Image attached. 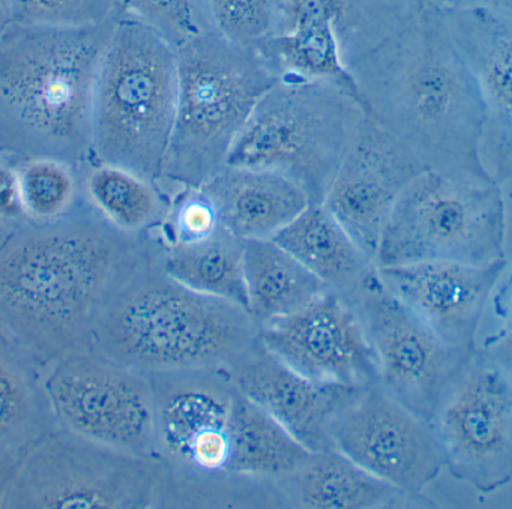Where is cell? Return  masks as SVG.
Masks as SVG:
<instances>
[{
    "label": "cell",
    "instance_id": "obj_37",
    "mask_svg": "<svg viewBox=\"0 0 512 509\" xmlns=\"http://www.w3.org/2000/svg\"><path fill=\"white\" fill-rule=\"evenodd\" d=\"M25 452H14V454L0 457V508H4L5 496H7L8 488L19 470Z\"/></svg>",
    "mask_w": 512,
    "mask_h": 509
},
{
    "label": "cell",
    "instance_id": "obj_6",
    "mask_svg": "<svg viewBox=\"0 0 512 509\" xmlns=\"http://www.w3.org/2000/svg\"><path fill=\"white\" fill-rule=\"evenodd\" d=\"M176 103V50L148 26L116 20L95 83L91 164L122 167L160 187Z\"/></svg>",
    "mask_w": 512,
    "mask_h": 509
},
{
    "label": "cell",
    "instance_id": "obj_35",
    "mask_svg": "<svg viewBox=\"0 0 512 509\" xmlns=\"http://www.w3.org/2000/svg\"><path fill=\"white\" fill-rule=\"evenodd\" d=\"M478 353L512 386V329H502L488 338Z\"/></svg>",
    "mask_w": 512,
    "mask_h": 509
},
{
    "label": "cell",
    "instance_id": "obj_23",
    "mask_svg": "<svg viewBox=\"0 0 512 509\" xmlns=\"http://www.w3.org/2000/svg\"><path fill=\"white\" fill-rule=\"evenodd\" d=\"M272 241L295 257L326 289L352 302L377 269L323 203H311Z\"/></svg>",
    "mask_w": 512,
    "mask_h": 509
},
{
    "label": "cell",
    "instance_id": "obj_19",
    "mask_svg": "<svg viewBox=\"0 0 512 509\" xmlns=\"http://www.w3.org/2000/svg\"><path fill=\"white\" fill-rule=\"evenodd\" d=\"M485 107L482 160L496 184L512 179V19L481 5L443 10Z\"/></svg>",
    "mask_w": 512,
    "mask_h": 509
},
{
    "label": "cell",
    "instance_id": "obj_39",
    "mask_svg": "<svg viewBox=\"0 0 512 509\" xmlns=\"http://www.w3.org/2000/svg\"><path fill=\"white\" fill-rule=\"evenodd\" d=\"M422 2L427 5H433V7L442 8V10L467 5V0H422Z\"/></svg>",
    "mask_w": 512,
    "mask_h": 509
},
{
    "label": "cell",
    "instance_id": "obj_11",
    "mask_svg": "<svg viewBox=\"0 0 512 509\" xmlns=\"http://www.w3.org/2000/svg\"><path fill=\"white\" fill-rule=\"evenodd\" d=\"M44 391L56 425L89 442L158 460L151 376L98 353H70L47 365Z\"/></svg>",
    "mask_w": 512,
    "mask_h": 509
},
{
    "label": "cell",
    "instance_id": "obj_27",
    "mask_svg": "<svg viewBox=\"0 0 512 509\" xmlns=\"http://www.w3.org/2000/svg\"><path fill=\"white\" fill-rule=\"evenodd\" d=\"M230 437L229 475L239 478L277 481L301 469L313 454L239 389L233 401Z\"/></svg>",
    "mask_w": 512,
    "mask_h": 509
},
{
    "label": "cell",
    "instance_id": "obj_16",
    "mask_svg": "<svg viewBox=\"0 0 512 509\" xmlns=\"http://www.w3.org/2000/svg\"><path fill=\"white\" fill-rule=\"evenodd\" d=\"M260 343L296 373L335 385L377 383L376 356L358 305L326 290L301 310L260 326Z\"/></svg>",
    "mask_w": 512,
    "mask_h": 509
},
{
    "label": "cell",
    "instance_id": "obj_10",
    "mask_svg": "<svg viewBox=\"0 0 512 509\" xmlns=\"http://www.w3.org/2000/svg\"><path fill=\"white\" fill-rule=\"evenodd\" d=\"M163 461L136 457L56 428L29 446L8 509H140L155 505Z\"/></svg>",
    "mask_w": 512,
    "mask_h": 509
},
{
    "label": "cell",
    "instance_id": "obj_33",
    "mask_svg": "<svg viewBox=\"0 0 512 509\" xmlns=\"http://www.w3.org/2000/svg\"><path fill=\"white\" fill-rule=\"evenodd\" d=\"M212 31L245 47H257L272 28V0H203Z\"/></svg>",
    "mask_w": 512,
    "mask_h": 509
},
{
    "label": "cell",
    "instance_id": "obj_36",
    "mask_svg": "<svg viewBox=\"0 0 512 509\" xmlns=\"http://www.w3.org/2000/svg\"><path fill=\"white\" fill-rule=\"evenodd\" d=\"M494 311L502 322V329H512V271L494 296Z\"/></svg>",
    "mask_w": 512,
    "mask_h": 509
},
{
    "label": "cell",
    "instance_id": "obj_30",
    "mask_svg": "<svg viewBox=\"0 0 512 509\" xmlns=\"http://www.w3.org/2000/svg\"><path fill=\"white\" fill-rule=\"evenodd\" d=\"M116 19H130L157 32L175 50L212 31L203 0H112Z\"/></svg>",
    "mask_w": 512,
    "mask_h": 509
},
{
    "label": "cell",
    "instance_id": "obj_5",
    "mask_svg": "<svg viewBox=\"0 0 512 509\" xmlns=\"http://www.w3.org/2000/svg\"><path fill=\"white\" fill-rule=\"evenodd\" d=\"M178 103L161 190L172 199L227 166L230 152L266 92L278 82L254 47L215 31L176 50Z\"/></svg>",
    "mask_w": 512,
    "mask_h": 509
},
{
    "label": "cell",
    "instance_id": "obj_4",
    "mask_svg": "<svg viewBox=\"0 0 512 509\" xmlns=\"http://www.w3.org/2000/svg\"><path fill=\"white\" fill-rule=\"evenodd\" d=\"M259 334V323L244 308L167 277L152 239L148 256L101 307L91 350L148 374L233 370L259 346Z\"/></svg>",
    "mask_w": 512,
    "mask_h": 509
},
{
    "label": "cell",
    "instance_id": "obj_38",
    "mask_svg": "<svg viewBox=\"0 0 512 509\" xmlns=\"http://www.w3.org/2000/svg\"><path fill=\"white\" fill-rule=\"evenodd\" d=\"M467 5H481L512 19V0H467Z\"/></svg>",
    "mask_w": 512,
    "mask_h": 509
},
{
    "label": "cell",
    "instance_id": "obj_26",
    "mask_svg": "<svg viewBox=\"0 0 512 509\" xmlns=\"http://www.w3.org/2000/svg\"><path fill=\"white\" fill-rule=\"evenodd\" d=\"M244 266L248 313L259 326L301 310L328 290L272 239L245 241Z\"/></svg>",
    "mask_w": 512,
    "mask_h": 509
},
{
    "label": "cell",
    "instance_id": "obj_28",
    "mask_svg": "<svg viewBox=\"0 0 512 509\" xmlns=\"http://www.w3.org/2000/svg\"><path fill=\"white\" fill-rule=\"evenodd\" d=\"M85 194L89 205L116 229L148 236L166 217L170 197L154 182L110 164H91Z\"/></svg>",
    "mask_w": 512,
    "mask_h": 509
},
{
    "label": "cell",
    "instance_id": "obj_24",
    "mask_svg": "<svg viewBox=\"0 0 512 509\" xmlns=\"http://www.w3.org/2000/svg\"><path fill=\"white\" fill-rule=\"evenodd\" d=\"M46 367L0 335V457L23 452L58 428L46 391Z\"/></svg>",
    "mask_w": 512,
    "mask_h": 509
},
{
    "label": "cell",
    "instance_id": "obj_20",
    "mask_svg": "<svg viewBox=\"0 0 512 509\" xmlns=\"http://www.w3.org/2000/svg\"><path fill=\"white\" fill-rule=\"evenodd\" d=\"M232 374L245 397L313 454L334 449L332 427L364 389L308 379L275 358L262 343L233 368Z\"/></svg>",
    "mask_w": 512,
    "mask_h": 509
},
{
    "label": "cell",
    "instance_id": "obj_18",
    "mask_svg": "<svg viewBox=\"0 0 512 509\" xmlns=\"http://www.w3.org/2000/svg\"><path fill=\"white\" fill-rule=\"evenodd\" d=\"M506 259L490 265L422 262L377 268L383 286L445 343L476 350V337Z\"/></svg>",
    "mask_w": 512,
    "mask_h": 509
},
{
    "label": "cell",
    "instance_id": "obj_14",
    "mask_svg": "<svg viewBox=\"0 0 512 509\" xmlns=\"http://www.w3.org/2000/svg\"><path fill=\"white\" fill-rule=\"evenodd\" d=\"M158 460L185 475H229L233 401L229 368L149 374Z\"/></svg>",
    "mask_w": 512,
    "mask_h": 509
},
{
    "label": "cell",
    "instance_id": "obj_17",
    "mask_svg": "<svg viewBox=\"0 0 512 509\" xmlns=\"http://www.w3.org/2000/svg\"><path fill=\"white\" fill-rule=\"evenodd\" d=\"M424 164L397 137L365 116L353 133L323 205L376 263L383 227Z\"/></svg>",
    "mask_w": 512,
    "mask_h": 509
},
{
    "label": "cell",
    "instance_id": "obj_32",
    "mask_svg": "<svg viewBox=\"0 0 512 509\" xmlns=\"http://www.w3.org/2000/svg\"><path fill=\"white\" fill-rule=\"evenodd\" d=\"M220 217L211 197L202 188H182L170 199L160 235L161 245H184L203 241L221 229Z\"/></svg>",
    "mask_w": 512,
    "mask_h": 509
},
{
    "label": "cell",
    "instance_id": "obj_21",
    "mask_svg": "<svg viewBox=\"0 0 512 509\" xmlns=\"http://www.w3.org/2000/svg\"><path fill=\"white\" fill-rule=\"evenodd\" d=\"M221 226L242 241H268L311 205L292 179L262 169L226 166L203 184Z\"/></svg>",
    "mask_w": 512,
    "mask_h": 509
},
{
    "label": "cell",
    "instance_id": "obj_12",
    "mask_svg": "<svg viewBox=\"0 0 512 509\" xmlns=\"http://www.w3.org/2000/svg\"><path fill=\"white\" fill-rule=\"evenodd\" d=\"M355 304L377 365V383L407 409L433 422L469 370L476 350L445 343L374 272Z\"/></svg>",
    "mask_w": 512,
    "mask_h": 509
},
{
    "label": "cell",
    "instance_id": "obj_22",
    "mask_svg": "<svg viewBox=\"0 0 512 509\" xmlns=\"http://www.w3.org/2000/svg\"><path fill=\"white\" fill-rule=\"evenodd\" d=\"M281 496L308 509L430 508L421 494H407L374 478L337 449L311 454L292 475L277 479Z\"/></svg>",
    "mask_w": 512,
    "mask_h": 509
},
{
    "label": "cell",
    "instance_id": "obj_34",
    "mask_svg": "<svg viewBox=\"0 0 512 509\" xmlns=\"http://www.w3.org/2000/svg\"><path fill=\"white\" fill-rule=\"evenodd\" d=\"M25 218L20 197L17 167L0 160V221H19Z\"/></svg>",
    "mask_w": 512,
    "mask_h": 509
},
{
    "label": "cell",
    "instance_id": "obj_3",
    "mask_svg": "<svg viewBox=\"0 0 512 509\" xmlns=\"http://www.w3.org/2000/svg\"><path fill=\"white\" fill-rule=\"evenodd\" d=\"M115 19L0 34V154L91 163L95 83Z\"/></svg>",
    "mask_w": 512,
    "mask_h": 509
},
{
    "label": "cell",
    "instance_id": "obj_40",
    "mask_svg": "<svg viewBox=\"0 0 512 509\" xmlns=\"http://www.w3.org/2000/svg\"><path fill=\"white\" fill-rule=\"evenodd\" d=\"M11 25L10 11L7 0H0V34Z\"/></svg>",
    "mask_w": 512,
    "mask_h": 509
},
{
    "label": "cell",
    "instance_id": "obj_29",
    "mask_svg": "<svg viewBox=\"0 0 512 509\" xmlns=\"http://www.w3.org/2000/svg\"><path fill=\"white\" fill-rule=\"evenodd\" d=\"M77 167L53 158L20 160V197L29 223H50L80 203Z\"/></svg>",
    "mask_w": 512,
    "mask_h": 509
},
{
    "label": "cell",
    "instance_id": "obj_31",
    "mask_svg": "<svg viewBox=\"0 0 512 509\" xmlns=\"http://www.w3.org/2000/svg\"><path fill=\"white\" fill-rule=\"evenodd\" d=\"M13 25L85 28L115 19L112 0H7Z\"/></svg>",
    "mask_w": 512,
    "mask_h": 509
},
{
    "label": "cell",
    "instance_id": "obj_25",
    "mask_svg": "<svg viewBox=\"0 0 512 509\" xmlns=\"http://www.w3.org/2000/svg\"><path fill=\"white\" fill-rule=\"evenodd\" d=\"M155 247L158 265L167 277L200 295L248 311L245 241L221 227L203 241L184 245H161L155 241Z\"/></svg>",
    "mask_w": 512,
    "mask_h": 509
},
{
    "label": "cell",
    "instance_id": "obj_7",
    "mask_svg": "<svg viewBox=\"0 0 512 509\" xmlns=\"http://www.w3.org/2000/svg\"><path fill=\"white\" fill-rule=\"evenodd\" d=\"M364 107L328 82L278 79L254 109L227 166L269 170L323 203Z\"/></svg>",
    "mask_w": 512,
    "mask_h": 509
},
{
    "label": "cell",
    "instance_id": "obj_1",
    "mask_svg": "<svg viewBox=\"0 0 512 509\" xmlns=\"http://www.w3.org/2000/svg\"><path fill=\"white\" fill-rule=\"evenodd\" d=\"M152 248L104 220L88 200L50 223H29L0 244V335L44 367L91 350L110 293Z\"/></svg>",
    "mask_w": 512,
    "mask_h": 509
},
{
    "label": "cell",
    "instance_id": "obj_8",
    "mask_svg": "<svg viewBox=\"0 0 512 509\" xmlns=\"http://www.w3.org/2000/svg\"><path fill=\"white\" fill-rule=\"evenodd\" d=\"M422 0H272L254 47L277 79L328 82L362 104L353 70L424 7Z\"/></svg>",
    "mask_w": 512,
    "mask_h": 509
},
{
    "label": "cell",
    "instance_id": "obj_15",
    "mask_svg": "<svg viewBox=\"0 0 512 509\" xmlns=\"http://www.w3.org/2000/svg\"><path fill=\"white\" fill-rule=\"evenodd\" d=\"M331 440L332 448L365 472L407 494L421 496L445 469L433 422L407 409L379 383L362 389L343 410Z\"/></svg>",
    "mask_w": 512,
    "mask_h": 509
},
{
    "label": "cell",
    "instance_id": "obj_9",
    "mask_svg": "<svg viewBox=\"0 0 512 509\" xmlns=\"http://www.w3.org/2000/svg\"><path fill=\"white\" fill-rule=\"evenodd\" d=\"M505 235L499 184L425 170L395 203L380 236L376 266L490 265L505 259Z\"/></svg>",
    "mask_w": 512,
    "mask_h": 509
},
{
    "label": "cell",
    "instance_id": "obj_2",
    "mask_svg": "<svg viewBox=\"0 0 512 509\" xmlns=\"http://www.w3.org/2000/svg\"><path fill=\"white\" fill-rule=\"evenodd\" d=\"M352 74L368 118L425 169L493 181L482 160L481 89L449 35L442 8L425 4Z\"/></svg>",
    "mask_w": 512,
    "mask_h": 509
},
{
    "label": "cell",
    "instance_id": "obj_13",
    "mask_svg": "<svg viewBox=\"0 0 512 509\" xmlns=\"http://www.w3.org/2000/svg\"><path fill=\"white\" fill-rule=\"evenodd\" d=\"M433 427L452 478L481 494L512 481V386L478 352Z\"/></svg>",
    "mask_w": 512,
    "mask_h": 509
}]
</instances>
